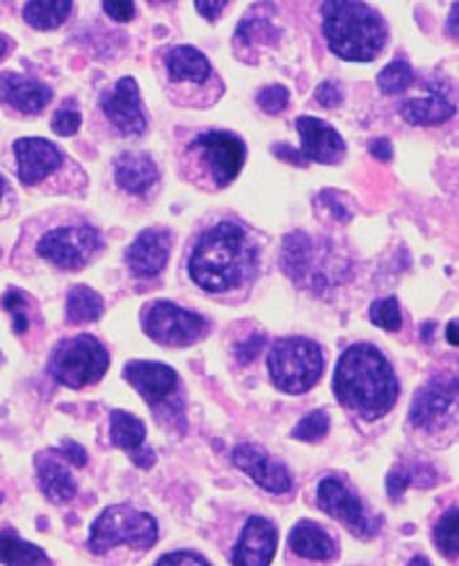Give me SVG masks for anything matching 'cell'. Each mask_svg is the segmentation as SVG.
<instances>
[{"mask_svg": "<svg viewBox=\"0 0 459 566\" xmlns=\"http://www.w3.org/2000/svg\"><path fill=\"white\" fill-rule=\"evenodd\" d=\"M333 394L362 422L385 419L401 399V380L385 352L370 342L351 344L335 363Z\"/></svg>", "mask_w": 459, "mask_h": 566, "instance_id": "cell-1", "label": "cell"}, {"mask_svg": "<svg viewBox=\"0 0 459 566\" xmlns=\"http://www.w3.org/2000/svg\"><path fill=\"white\" fill-rule=\"evenodd\" d=\"M256 251L246 231L235 223H217L199 235L189 256V274L206 293H227L254 270Z\"/></svg>", "mask_w": 459, "mask_h": 566, "instance_id": "cell-2", "label": "cell"}, {"mask_svg": "<svg viewBox=\"0 0 459 566\" xmlns=\"http://www.w3.org/2000/svg\"><path fill=\"white\" fill-rule=\"evenodd\" d=\"M320 13L325 42L335 57L349 63H372L382 55L389 29L374 6L359 0H328Z\"/></svg>", "mask_w": 459, "mask_h": 566, "instance_id": "cell-3", "label": "cell"}, {"mask_svg": "<svg viewBox=\"0 0 459 566\" xmlns=\"http://www.w3.org/2000/svg\"><path fill=\"white\" fill-rule=\"evenodd\" d=\"M325 357L318 342L305 336H287L279 339L269 352V375L271 384L279 391L300 396L318 386L323 378Z\"/></svg>", "mask_w": 459, "mask_h": 566, "instance_id": "cell-4", "label": "cell"}, {"mask_svg": "<svg viewBox=\"0 0 459 566\" xmlns=\"http://www.w3.org/2000/svg\"><path fill=\"white\" fill-rule=\"evenodd\" d=\"M158 541V523L148 512H140L129 504H114L106 507L96 523L90 525L88 548L90 554H106L117 546L152 548Z\"/></svg>", "mask_w": 459, "mask_h": 566, "instance_id": "cell-5", "label": "cell"}, {"mask_svg": "<svg viewBox=\"0 0 459 566\" xmlns=\"http://www.w3.org/2000/svg\"><path fill=\"white\" fill-rule=\"evenodd\" d=\"M106 370H109V352L90 334L60 342L50 357V375L65 388L94 386Z\"/></svg>", "mask_w": 459, "mask_h": 566, "instance_id": "cell-6", "label": "cell"}, {"mask_svg": "<svg viewBox=\"0 0 459 566\" xmlns=\"http://www.w3.org/2000/svg\"><path fill=\"white\" fill-rule=\"evenodd\" d=\"M316 502L328 517L341 523L359 541H372L380 533L382 517L372 515L356 489L339 473H328V476L320 479Z\"/></svg>", "mask_w": 459, "mask_h": 566, "instance_id": "cell-7", "label": "cell"}, {"mask_svg": "<svg viewBox=\"0 0 459 566\" xmlns=\"http://www.w3.org/2000/svg\"><path fill=\"white\" fill-rule=\"evenodd\" d=\"M142 328L152 342L163 344V347H189V344L204 339L210 324L194 311H183L168 301H156L142 313Z\"/></svg>", "mask_w": 459, "mask_h": 566, "instance_id": "cell-8", "label": "cell"}, {"mask_svg": "<svg viewBox=\"0 0 459 566\" xmlns=\"http://www.w3.org/2000/svg\"><path fill=\"white\" fill-rule=\"evenodd\" d=\"M459 403V365L451 373L434 375L426 386L413 396L408 424L418 432H436L455 417Z\"/></svg>", "mask_w": 459, "mask_h": 566, "instance_id": "cell-9", "label": "cell"}, {"mask_svg": "<svg viewBox=\"0 0 459 566\" xmlns=\"http://www.w3.org/2000/svg\"><path fill=\"white\" fill-rule=\"evenodd\" d=\"M98 249H102V233L90 226L52 228L36 243V251H40L42 259H47V262L67 272L86 266L96 256Z\"/></svg>", "mask_w": 459, "mask_h": 566, "instance_id": "cell-10", "label": "cell"}, {"mask_svg": "<svg viewBox=\"0 0 459 566\" xmlns=\"http://www.w3.org/2000/svg\"><path fill=\"white\" fill-rule=\"evenodd\" d=\"M191 148L199 153L202 164L210 168L217 187H227L246 164V145L233 133H204L199 135Z\"/></svg>", "mask_w": 459, "mask_h": 566, "instance_id": "cell-11", "label": "cell"}, {"mask_svg": "<svg viewBox=\"0 0 459 566\" xmlns=\"http://www.w3.org/2000/svg\"><path fill=\"white\" fill-rule=\"evenodd\" d=\"M104 114L109 117L114 127L121 135L137 137L148 129V114L142 109L140 88H137L135 78H121L117 86L111 88L109 96H104Z\"/></svg>", "mask_w": 459, "mask_h": 566, "instance_id": "cell-12", "label": "cell"}, {"mask_svg": "<svg viewBox=\"0 0 459 566\" xmlns=\"http://www.w3.org/2000/svg\"><path fill=\"white\" fill-rule=\"evenodd\" d=\"M168 256H171V233L163 231V228H148L129 243L125 262L135 277L148 280L158 277L166 270Z\"/></svg>", "mask_w": 459, "mask_h": 566, "instance_id": "cell-13", "label": "cell"}, {"mask_svg": "<svg viewBox=\"0 0 459 566\" xmlns=\"http://www.w3.org/2000/svg\"><path fill=\"white\" fill-rule=\"evenodd\" d=\"M233 463L238 465L246 476L254 479L258 486L266 489V492H271V494L292 492V486H295L292 473L287 471L285 463L274 461V458L266 455L261 448L238 446L233 450Z\"/></svg>", "mask_w": 459, "mask_h": 566, "instance_id": "cell-14", "label": "cell"}, {"mask_svg": "<svg viewBox=\"0 0 459 566\" xmlns=\"http://www.w3.org/2000/svg\"><path fill=\"white\" fill-rule=\"evenodd\" d=\"M125 380L129 386L137 388L150 407H160V403L171 399L179 388V375L173 367L163 363H145V359H132L125 365Z\"/></svg>", "mask_w": 459, "mask_h": 566, "instance_id": "cell-15", "label": "cell"}, {"mask_svg": "<svg viewBox=\"0 0 459 566\" xmlns=\"http://www.w3.org/2000/svg\"><path fill=\"white\" fill-rule=\"evenodd\" d=\"M295 125L302 137V148L297 150L302 164L305 160H312V164H339L346 156V143L328 122L316 117H297Z\"/></svg>", "mask_w": 459, "mask_h": 566, "instance_id": "cell-16", "label": "cell"}, {"mask_svg": "<svg viewBox=\"0 0 459 566\" xmlns=\"http://www.w3.org/2000/svg\"><path fill=\"white\" fill-rule=\"evenodd\" d=\"M13 153H17L19 179L26 187L44 181L50 174H55L63 166V153H60L57 145L42 140V137H21L13 145Z\"/></svg>", "mask_w": 459, "mask_h": 566, "instance_id": "cell-17", "label": "cell"}, {"mask_svg": "<svg viewBox=\"0 0 459 566\" xmlns=\"http://www.w3.org/2000/svg\"><path fill=\"white\" fill-rule=\"evenodd\" d=\"M277 525L266 517H248L238 546L233 551V566H269L277 554Z\"/></svg>", "mask_w": 459, "mask_h": 566, "instance_id": "cell-18", "label": "cell"}, {"mask_svg": "<svg viewBox=\"0 0 459 566\" xmlns=\"http://www.w3.org/2000/svg\"><path fill=\"white\" fill-rule=\"evenodd\" d=\"M36 484L40 492L47 496L52 504H65L78 494V484H75L67 461L57 450H47V453L36 455Z\"/></svg>", "mask_w": 459, "mask_h": 566, "instance_id": "cell-19", "label": "cell"}, {"mask_svg": "<svg viewBox=\"0 0 459 566\" xmlns=\"http://www.w3.org/2000/svg\"><path fill=\"white\" fill-rule=\"evenodd\" d=\"M401 114L408 125L436 127V125H444V122H449L451 117H455L457 102L447 94V88H441V86L436 88V83H428L426 94L408 98V102L403 104Z\"/></svg>", "mask_w": 459, "mask_h": 566, "instance_id": "cell-20", "label": "cell"}, {"mask_svg": "<svg viewBox=\"0 0 459 566\" xmlns=\"http://www.w3.org/2000/svg\"><path fill=\"white\" fill-rule=\"evenodd\" d=\"M52 88L19 73H0V102L21 114H36L50 104Z\"/></svg>", "mask_w": 459, "mask_h": 566, "instance_id": "cell-21", "label": "cell"}, {"mask_svg": "<svg viewBox=\"0 0 459 566\" xmlns=\"http://www.w3.org/2000/svg\"><path fill=\"white\" fill-rule=\"evenodd\" d=\"M145 434H148V427H145L142 419L135 415H127V411H111L109 422V438L119 450H125L132 458L135 465L140 469H150L156 463V453L148 448L145 450Z\"/></svg>", "mask_w": 459, "mask_h": 566, "instance_id": "cell-22", "label": "cell"}, {"mask_svg": "<svg viewBox=\"0 0 459 566\" xmlns=\"http://www.w3.org/2000/svg\"><path fill=\"white\" fill-rule=\"evenodd\" d=\"M114 179L125 192L142 195L158 181V166L148 153L127 150L114 160Z\"/></svg>", "mask_w": 459, "mask_h": 566, "instance_id": "cell-23", "label": "cell"}, {"mask_svg": "<svg viewBox=\"0 0 459 566\" xmlns=\"http://www.w3.org/2000/svg\"><path fill=\"white\" fill-rule=\"evenodd\" d=\"M289 548L292 554L310 558V562H331V558L339 556V543L325 527L318 523H310V520H300L289 533Z\"/></svg>", "mask_w": 459, "mask_h": 566, "instance_id": "cell-24", "label": "cell"}, {"mask_svg": "<svg viewBox=\"0 0 459 566\" xmlns=\"http://www.w3.org/2000/svg\"><path fill=\"white\" fill-rule=\"evenodd\" d=\"M166 67L173 81L204 83L212 75L210 60H206L196 48H189V44H181V48H173L168 52Z\"/></svg>", "mask_w": 459, "mask_h": 566, "instance_id": "cell-25", "label": "cell"}, {"mask_svg": "<svg viewBox=\"0 0 459 566\" xmlns=\"http://www.w3.org/2000/svg\"><path fill=\"white\" fill-rule=\"evenodd\" d=\"M436 484V471L428 463H395L387 473V496L401 502L410 486L428 489Z\"/></svg>", "mask_w": 459, "mask_h": 566, "instance_id": "cell-26", "label": "cell"}, {"mask_svg": "<svg viewBox=\"0 0 459 566\" xmlns=\"http://www.w3.org/2000/svg\"><path fill=\"white\" fill-rule=\"evenodd\" d=\"M0 564L3 566H52L44 548L13 533H0Z\"/></svg>", "mask_w": 459, "mask_h": 566, "instance_id": "cell-27", "label": "cell"}, {"mask_svg": "<svg viewBox=\"0 0 459 566\" xmlns=\"http://www.w3.org/2000/svg\"><path fill=\"white\" fill-rule=\"evenodd\" d=\"M104 313V297L86 285H75L71 293H67V305H65V318L71 324H90V321H98Z\"/></svg>", "mask_w": 459, "mask_h": 566, "instance_id": "cell-28", "label": "cell"}, {"mask_svg": "<svg viewBox=\"0 0 459 566\" xmlns=\"http://www.w3.org/2000/svg\"><path fill=\"white\" fill-rule=\"evenodd\" d=\"M73 6L67 0H32V3L24 6V21L32 29H40V32H50V29H57L63 21L71 17Z\"/></svg>", "mask_w": 459, "mask_h": 566, "instance_id": "cell-29", "label": "cell"}, {"mask_svg": "<svg viewBox=\"0 0 459 566\" xmlns=\"http://www.w3.org/2000/svg\"><path fill=\"white\" fill-rule=\"evenodd\" d=\"M431 541L447 562H459V507H449L436 520Z\"/></svg>", "mask_w": 459, "mask_h": 566, "instance_id": "cell-30", "label": "cell"}, {"mask_svg": "<svg viewBox=\"0 0 459 566\" xmlns=\"http://www.w3.org/2000/svg\"><path fill=\"white\" fill-rule=\"evenodd\" d=\"M416 83V73H413L410 63L405 57H395L393 63L385 65L377 75V88L385 96H397L408 91Z\"/></svg>", "mask_w": 459, "mask_h": 566, "instance_id": "cell-31", "label": "cell"}, {"mask_svg": "<svg viewBox=\"0 0 459 566\" xmlns=\"http://www.w3.org/2000/svg\"><path fill=\"white\" fill-rule=\"evenodd\" d=\"M271 40H279V29L271 27V19H258L256 13H248V17L241 21L238 34H235V42L238 44L271 42Z\"/></svg>", "mask_w": 459, "mask_h": 566, "instance_id": "cell-32", "label": "cell"}, {"mask_svg": "<svg viewBox=\"0 0 459 566\" xmlns=\"http://www.w3.org/2000/svg\"><path fill=\"white\" fill-rule=\"evenodd\" d=\"M370 321L374 326L385 328V332H401L403 311L397 297H380L370 305Z\"/></svg>", "mask_w": 459, "mask_h": 566, "instance_id": "cell-33", "label": "cell"}, {"mask_svg": "<svg viewBox=\"0 0 459 566\" xmlns=\"http://www.w3.org/2000/svg\"><path fill=\"white\" fill-rule=\"evenodd\" d=\"M328 430H331V417H328V411L318 409L300 419V424L292 430V438L300 442H320L328 434Z\"/></svg>", "mask_w": 459, "mask_h": 566, "instance_id": "cell-34", "label": "cell"}, {"mask_svg": "<svg viewBox=\"0 0 459 566\" xmlns=\"http://www.w3.org/2000/svg\"><path fill=\"white\" fill-rule=\"evenodd\" d=\"M256 104L261 106V112L266 114H281L289 104V91L285 86H279V83H274V86H266L258 91Z\"/></svg>", "mask_w": 459, "mask_h": 566, "instance_id": "cell-35", "label": "cell"}, {"mask_svg": "<svg viewBox=\"0 0 459 566\" xmlns=\"http://www.w3.org/2000/svg\"><path fill=\"white\" fill-rule=\"evenodd\" d=\"M3 308L11 313L13 316V332L17 334H24L29 328V316H26V301L24 295L19 293V290H9V293L3 295Z\"/></svg>", "mask_w": 459, "mask_h": 566, "instance_id": "cell-36", "label": "cell"}, {"mask_svg": "<svg viewBox=\"0 0 459 566\" xmlns=\"http://www.w3.org/2000/svg\"><path fill=\"white\" fill-rule=\"evenodd\" d=\"M81 125H83V117L75 109H60L55 117H52V129L63 137H71L78 133Z\"/></svg>", "mask_w": 459, "mask_h": 566, "instance_id": "cell-37", "label": "cell"}, {"mask_svg": "<svg viewBox=\"0 0 459 566\" xmlns=\"http://www.w3.org/2000/svg\"><path fill=\"white\" fill-rule=\"evenodd\" d=\"M316 98L320 106H328V109H333V106H341L343 104V88L339 81H323L316 91Z\"/></svg>", "mask_w": 459, "mask_h": 566, "instance_id": "cell-38", "label": "cell"}, {"mask_svg": "<svg viewBox=\"0 0 459 566\" xmlns=\"http://www.w3.org/2000/svg\"><path fill=\"white\" fill-rule=\"evenodd\" d=\"M156 566H210L204 556L194 554V551H173V554H166Z\"/></svg>", "mask_w": 459, "mask_h": 566, "instance_id": "cell-39", "label": "cell"}, {"mask_svg": "<svg viewBox=\"0 0 459 566\" xmlns=\"http://www.w3.org/2000/svg\"><path fill=\"white\" fill-rule=\"evenodd\" d=\"M60 455L65 458L67 463H73V465H86L88 463V453H86V448H81L78 442H73V440H63V446H60V450H57Z\"/></svg>", "mask_w": 459, "mask_h": 566, "instance_id": "cell-40", "label": "cell"}, {"mask_svg": "<svg viewBox=\"0 0 459 566\" xmlns=\"http://www.w3.org/2000/svg\"><path fill=\"white\" fill-rule=\"evenodd\" d=\"M104 13L114 21H129L135 17V3H127V0L125 3H111L109 0V3H104Z\"/></svg>", "mask_w": 459, "mask_h": 566, "instance_id": "cell-41", "label": "cell"}, {"mask_svg": "<svg viewBox=\"0 0 459 566\" xmlns=\"http://www.w3.org/2000/svg\"><path fill=\"white\" fill-rule=\"evenodd\" d=\"M370 153L377 160H382V164H389V160H393V156H395L393 143H389L387 137H377V140H372L370 143Z\"/></svg>", "mask_w": 459, "mask_h": 566, "instance_id": "cell-42", "label": "cell"}, {"mask_svg": "<svg viewBox=\"0 0 459 566\" xmlns=\"http://www.w3.org/2000/svg\"><path fill=\"white\" fill-rule=\"evenodd\" d=\"M264 344H266L264 336H254V339L243 342L241 347H238V359H241V363H248V359H254L258 352L264 349Z\"/></svg>", "mask_w": 459, "mask_h": 566, "instance_id": "cell-43", "label": "cell"}, {"mask_svg": "<svg viewBox=\"0 0 459 566\" xmlns=\"http://www.w3.org/2000/svg\"><path fill=\"white\" fill-rule=\"evenodd\" d=\"M225 9H227L225 0H217V3H202V0H199V3H196V11L202 13L204 19H210V21H212V19H217L220 13L225 11Z\"/></svg>", "mask_w": 459, "mask_h": 566, "instance_id": "cell-44", "label": "cell"}, {"mask_svg": "<svg viewBox=\"0 0 459 566\" xmlns=\"http://www.w3.org/2000/svg\"><path fill=\"white\" fill-rule=\"evenodd\" d=\"M447 36L449 40L459 42V3H455L449 9V17H447Z\"/></svg>", "mask_w": 459, "mask_h": 566, "instance_id": "cell-45", "label": "cell"}, {"mask_svg": "<svg viewBox=\"0 0 459 566\" xmlns=\"http://www.w3.org/2000/svg\"><path fill=\"white\" fill-rule=\"evenodd\" d=\"M444 336H447L449 347H459V318H451L447 324V332H444Z\"/></svg>", "mask_w": 459, "mask_h": 566, "instance_id": "cell-46", "label": "cell"}, {"mask_svg": "<svg viewBox=\"0 0 459 566\" xmlns=\"http://www.w3.org/2000/svg\"><path fill=\"white\" fill-rule=\"evenodd\" d=\"M408 566H431V562H428V558L426 556H413L410 558V562H408Z\"/></svg>", "mask_w": 459, "mask_h": 566, "instance_id": "cell-47", "label": "cell"}, {"mask_svg": "<svg viewBox=\"0 0 459 566\" xmlns=\"http://www.w3.org/2000/svg\"><path fill=\"white\" fill-rule=\"evenodd\" d=\"M6 52H9V40H6V36H0V57H3Z\"/></svg>", "mask_w": 459, "mask_h": 566, "instance_id": "cell-48", "label": "cell"}, {"mask_svg": "<svg viewBox=\"0 0 459 566\" xmlns=\"http://www.w3.org/2000/svg\"><path fill=\"white\" fill-rule=\"evenodd\" d=\"M431 328H434V324H424V342L431 339Z\"/></svg>", "mask_w": 459, "mask_h": 566, "instance_id": "cell-49", "label": "cell"}, {"mask_svg": "<svg viewBox=\"0 0 459 566\" xmlns=\"http://www.w3.org/2000/svg\"><path fill=\"white\" fill-rule=\"evenodd\" d=\"M3 192H6V179L0 176V197H3Z\"/></svg>", "mask_w": 459, "mask_h": 566, "instance_id": "cell-50", "label": "cell"}, {"mask_svg": "<svg viewBox=\"0 0 459 566\" xmlns=\"http://www.w3.org/2000/svg\"><path fill=\"white\" fill-rule=\"evenodd\" d=\"M0 502H3V494H0Z\"/></svg>", "mask_w": 459, "mask_h": 566, "instance_id": "cell-51", "label": "cell"}]
</instances>
